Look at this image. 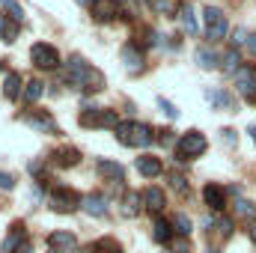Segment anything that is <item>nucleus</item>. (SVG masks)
Returning a JSON list of instances; mask_svg holds the SVG:
<instances>
[{"label":"nucleus","instance_id":"obj_9","mask_svg":"<svg viewBox=\"0 0 256 253\" xmlns=\"http://www.w3.org/2000/svg\"><path fill=\"white\" fill-rule=\"evenodd\" d=\"M21 122H24V126H30L33 131H42V134H60L57 122H54V120H51L48 114H42V110L24 114V116H21Z\"/></svg>","mask_w":256,"mask_h":253},{"label":"nucleus","instance_id":"obj_41","mask_svg":"<svg viewBox=\"0 0 256 253\" xmlns=\"http://www.w3.org/2000/svg\"><path fill=\"white\" fill-rule=\"evenodd\" d=\"M248 36H250V33H248L244 27H238V30H236V39H232V42H236V45H248Z\"/></svg>","mask_w":256,"mask_h":253},{"label":"nucleus","instance_id":"obj_1","mask_svg":"<svg viewBox=\"0 0 256 253\" xmlns=\"http://www.w3.org/2000/svg\"><path fill=\"white\" fill-rule=\"evenodd\" d=\"M66 80L74 86V90H84V92H98V90H104V74L98 72V68H92V66L86 63L84 57H68V63H66Z\"/></svg>","mask_w":256,"mask_h":253},{"label":"nucleus","instance_id":"obj_14","mask_svg":"<svg viewBox=\"0 0 256 253\" xmlns=\"http://www.w3.org/2000/svg\"><path fill=\"white\" fill-rule=\"evenodd\" d=\"M202 200H206V206H208L212 212H224V206H226V190L220 188V185H206V188H202Z\"/></svg>","mask_w":256,"mask_h":253},{"label":"nucleus","instance_id":"obj_5","mask_svg":"<svg viewBox=\"0 0 256 253\" xmlns=\"http://www.w3.org/2000/svg\"><path fill=\"white\" fill-rule=\"evenodd\" d=\"M30 60L33 66H39V68H57L60 66V54H57V48L54 45H48V42H36L33 48H30Z\"/></svg>","mask_w":256,"mask_h":253},{"label":"nucleus","instance_id":"obj_31","mask_svg":"<svg viewBox=\"0 0 256 253\" xmlns=\"http://www.w3.org/2000/svg\"><path fill=\"white\" fill-rule=\"evenodd\" d=\"M0 3H3V9H6L15 21H24V9H21V3H18V0H0Z\"/></svg>","mask_w":256,"mask_h":253},{"label":"nucleus","instance_id":"obj_12","mask_svg":"<svg viewBox=\"0 0 256 253\" xmlns=\"http://www.w3.org/2000/svg\"><path fill=\"white\" fill-rule=\"evenodd\" d=\"M137 173H140L143 179H158V176L164 173V164H161V158H155V155H143V158H137Z\"/></svg>","mask_w":256,"mask_h":253},{"label":"nucleus","instance_id":"obj_34","mask_svg":"<svg viewBox=\"0 0 256 253\" xmlns=\"http://www.w3.org/2000/svg\"><path fill=\"white\" fill-rule=\"evenodd\" d=\"M158 108L164 110V116H167V120H179V108H176L173 102H167V98H158Z\"/></svg>","mask_w":256,"mask_h":253},{"label":"nucleus","instance_id":"obj_11","mask_svg":"<svg viewBox=\"0 0 256 253\" xmlns=\"http://www.w3.org/2000/svg\"><path fill=\"white\" fill-rule=\"evenodd\" d=\"M143 202H146V212L158 218V214L164 212V206H167V196H164V190H161V188H155V185H152V188L143 190Z\"/></svg>","mask_w":256,"mask_h":253},{"label":"nucleus","instance_id":"obj_15","mask_svg":"<svg viewBox=\"0 0 256 253\" xmlns=\"http://www.w3.org/2000/svg\"><path fill=\"white\" fill-rule=\"evenodd\" d=\"M122 63H126V68L131 72V74H140V72H143V66H146L143 51H140L137 45H126V48H122Z\"/></svg>","mask_w":256,"mask_h":253},{"label":"nucleus","instance_id":"obj_39","mask_svg":"<svg viewBox=\"0 0 256 253\" xmlns=\"http://www.w3.org/2000/svg\"><path fill=\"white\" fill-rule=\"evenodd\" d=\"M12 185H15L12 173H3V170H0V190H12Z\"/></svg>","mask_w":256,"mask_h":253},{"label":"nucleus","instance_id":"obj_36","mask_svg":"<svg viewBox=\"0 0 256 253\" xmlns=\"http://www.w3.org/2000/svg\"><path fill=\"white\" fill-rule=\"evenodd\" d=\"M170 253H191V244H188V238H185V236L173 238V242H170Z\"/></svg>","mask_w":256,"mask_h":253},{"label":"nucleus","instance_id":"obj_27","mask_svg":"<svg viewBox=\"0 0 256 253\" xmlns=\"http://www.w3.org/2000/svg\"><path fill=\"white\" fill-rule=\"evenodd\" d=\"M238 63H242V54H238L236 48L224 51V57H220V68H224V72H238V68H242Z\"/></svg>","mask_w":256,"mask_h":253},{"label":"nucleus","instance_id":"obj_17","mask_svg":"<svg viewBox=\"0 0 256 253\" xmlns=\"http://www.w3.org/2000/svg\"><path fill=\"white\" fill-rule=\"evenodd\" d=\"M24 242H27L24 224H12V230H9V236H6V242H3V253H15Z\"/></svg>","mask_w":256,"mask_h":253},{"label":"nucleus","instance_id":"obj_44","mask_svg":"<svg viewBox=\"0 0 256 253\" xmlns=\"http://www.w3.org/2000/svg\"><path fill=\"white\" fill-rule=\"evenodd\" d=\"M15 253H33V242L27 238V242H24V244H21V248H18Z\"/></svg>","mask_w":256,"mask_h":253},{"label":"nucleus","instance_id":"obj_33","mask_svg":"<svg viewBox=\"0 0 256 253\" xmlns=\"http://www.w3.org/2000/svg\"><path fill=\"white\" fill-rule=\"evenodd\" d=\"M120 126H122V122H120L116 110H102V128H114V131H116Z\"/></svg>","mask_w":256,"mask_h":253},{"label":"nucleus","instance_id":"obj_23","mask_svg":"<svg viewBox=\"0 0 256 253\" xmlns=\"http://www.w3.org/2000/svg\"><path fill=\"white\" fill-rule=\"evenodd\" d=\"M208 102H212L214 108H226V110H236V102H232V96H230L226 90H208Z\"/></svg>","mask_w":256,"mask_h":253},{"label":"nucleus","instance_id":"obj_48","mask_svg":"<svg viewBox=\"0 0 256 253\" xmlns=\"http://www.w3.org/2000/svg\"><path fill=\"white\" fill-rule=\"evenodd\" d=\"M248 134H250V137H254V140H256V126H254V128H250V131H248Z\"/></svg>","mask_w":256,"mask_h":253},{"label":"nucleus","instance_id":"obj_4","mask_svg":"<svg viewBox=\"0 0 256 253\" xmlns=\"http://www.w3.org/2000/svg\"><path fill=\"white\" fill-rule=\"evenodd\" d=\"M230 33V21L218 6H206V36L208 39H226Z\"/></svg>","mask_w":256,"mask_h":253},{"label":"nucleus","instance_id":"obj_8","mask_svg":"<svg viewBox=\"0 0 256 253\" xmlns=\"http://www.w3.org/2000/svg\"><path fill=\"white\" fill-rule=\"evenodd\" d=\"M236 86H238V92H242L248 102H254L256 98V68L254 66H242V68L236 72Z\"/></svg>","mask_w":256,"mask_h":253},{"label":"nucleus","instance_id":"obj_13","mask_svg":"<svg viewBox=\"0 0 256 253\" xmlns=\"http://www.w3.org/2000/svg\"><path fill=\"white\" fill-rule=\"evenodd\" d=\"M116 15H120V3H116V0H98V3L92 6V18H96L98 24H110Z\"/></svg>","mask_w":256,"mask_h":253},{"label":"nucleus","instance_id":"obj_37","mask_svg":"<svg viewBox=\"0 0 256 253\" xmlns=\"http://www.w3.org/2000/svg\"><path fill=\"white\" fill-rule=\"evenodd\" d=\"M232 230H236V226H232V220H230V218H220V220H218V236H220V238H230V236H232Z\"/></svg>","mask_w":256,"mask_h":253},{"label":"nucleus","instance_id":"obj_30","mask_svg":"<svg viewBox=\"0 0 256 253\" xmlns=\"http://www.w3.org/2000/svg\"><path fill=\"white\" fill-rule=\"evenodd\" d=\"M92 253H122V244L114 242V238H102V242L92 248Z\"/></svg>","mask_w":256,"mask_h":253},{"label":"nucleus","instance_id":"obj_25","mask_svg":"<svg viewBox=\"0 0 256 253\" xmlns=\"http://www.w3.org/2000/svg\"><path fill=\"white\" fill-rule=\"evenodd\" d=\"M179 18H182V24L188 27V33H191V36L200 33V21H196V15H194V6L185 3V6H182V12H179Z\"/></svg>","mask_w":256,"mask_h":253},{"label":"nucleus","instance_id":"obj_42","mask_svg":"<svg viewBox=\"0 0 256 253\" xmlns=\"http://www.w3.org/2000/svg\"><path fill=\"white\" fill-rule=\"evenodd\" d=\"M27 170H30L33 176H39V173H42V161H30V167H27Z\"/></svg>","mask_w":256,"mask_h":253},{"label":"nucleus","instance_id":"obj_29","mask_svg":"<svg viewBox=\"0 0 256 253\" xmlns=\"http://www.w3.org/2000/svg\"><path fill=\"white\" fill-rule=\"evenodd\" d=\"M173 230H176L179 236H185V238H188V236H191V218L179 212V214L173 218Z\"/></svg>","mask_w":256,"mask_h":253},{"label":"nucleus","instance_id":"obj_7","mask_svg":"<svg viewBox=\"0 0 256 253\" xmlns=\"http://www.w3.org/2000/svg\"><path fill=\"white\" fill-rule=\"evenodd\" d=\"M48 248L54 253H78V236L68 230H57L48 236Z\"/></svg>","mask_w":256,"mask_h":253},{"label":"nucleus","instance_id":"obj_10","mask_svg":"<svg viewBox=\"0 0 256 253\" xmlns=\"http://www.w3.org/2000/svg\"><path fill=\"white\" fill-rule=\"evenodd\" d=\"M80 208H84L86 214H92V218H104V214H108V196L98 194V190H90V194H84Z\"/></svg>","mask_w":256,"mask_h":253},{"label":"nucleus","instance_id":"obj_26","mask_svg":"<svg viewBox=\"0 0 256 253\" xmlns=\"http://www.w3.org/2000/svg\"><path fill=\"white\" fill-rule=\"evenodd\" d=\"M42 96H45V84H42V80H27V84H24V98H27L30 104L39 102Z\"/></svg>","mask_w":256,"mask_h":253},{"label":"nucleus","instance_id":"obj_21","mask_svg":"<svg viewBox=\"0 0 256 253\" xmlns=\"http://www.w3.org/2000/svg\"><path fill=\"white\" fill-rule=\"evenodd\" d=\"M143 208H146V202H143V194H134V190H128L126 200H122V212H126L128 218H137Z\"/></svg>","mask_w":256,"mask_h":253},{"label":"nucleus","instance_id":"obj_45","mask_svg":"<svg viewBox=\"0 0 256 253\" xmlns=\"http://www.w3.org/2000/svg\"><path fill=\"white\" fill-rule=\"evenodd\" d=\"M248 48L256 54V33H250V36H248Z\"/></svg>","mask_w":256,"mask_h":253},{"label":"nucleus","instance_id":"obj_49","mask_svg":"<svg viewBox=\"0 0 256 253\" xmlns=\"http://www.w3.org/2000/svg\"><path fill=\"white\" fill-rule=\"evenodd\" d=\"M51 253H54V250H51Z\"/></svg>","mask_w":256,"mask_h":253},{"label":"nucleus","instance_id":"obj_35","mask_svg":"<svg viewBox=\"0 0 256 253\" xmlns=\"http://www.w3.org/2000/svg\"><path fill=\"white\" fill-rule=\"evenodd\" d=\"M236 212H238L242 218H256V206L248 202V200H238V202H236Z\"/></svg>","mask_w":256,"mask_h":253},{"label":"nucleus","instance_id":"obj_2","mask_svg":"<svg viewBox=\"0 0 256 253\" xmlns=\"http://www.w3.org/2000/svg\"><path fill=\"white\" fill-rule=\"evenodd\" d=\"M116 140H120L122 146H137V149H143V146H149V143L155 140V134H152V128L143 126V122H122V126L116 128Z\"/></svg>","mask_w":256,"mask_h":253},{"label":"nucleus","instance_id":"obj_20","mask_svg":"<svg viewBox=\"0 0 256 253\" xmlns=\"http://www.w3.org/2000/svg\"><path fill=\"white\" fill-rule=\"evenodd\" d=\"M9 102H15L21 92H24V86H21V78H18V72H9L6 78H3V90H0Z\"/></svg>","mask_w":256,"mask_h":253},{"label":"nucleus","instance_id":"obj_28","mask_svg":"<svg viewBox=\"0 0 256 253\" xmlns=\"http://www.w3.org/2000/svg\"><path fill=\"white\" fill-rule=\"evenodd\" d=\"M80 126L84 128H102V108H90L86 114H80Z\"/></svg>","mask_w":256,"mask_h":253},{"label":"nucleus","instance_id":"obj_46","mask_svg":"<svg viewBox=\"0 0 256 253\" xmlns=\"http://www.w3.org/2000/svg\"><path fill=\"white\" fill-rule=\"evenodd\" d=\"M74 3H78V6H90V9H92V6H96L98 0H74Z\"/></svg>","mask_w":256,"mask_h":253},{"label":"nucleus","instance_id":"obj_3","mask_svg":"<svg viewBox=\"0 0 256 253\" xmlns=\"http://www.w3.org/2000/svg\"><path fill=\"white\" fill-rule=\"evenodd\" d=\"M208 149V140L202 131H188L176 140V161H191V158H200L202 152Z\"/></svg>","mask_w":256,"mask_h":253},{"label":"nucleus","instance_id":"obj_40","mask_svg":"<svg viewBox=\"0 0 256 253\" xmlns=\"http://www.w3.org/2000/svg\"><path fill=\"white\" fill-rule=\"evenodd\" d=\"M170 185H173V190H179V194H185V190H188V185H185V179H182V176H176V173H173Z\"/></svg>","mask_w":256,"mask_h":253},{"label":"nucleus","instance_id":"obj_38","mask_svg":"<svg viewBox=\"0 0 256 253\" xmlns=\"http://www.w3.org/2000/svg\"><path fill=\"white\" fill-rule=\"evenodd\" d=\"M116 3H120V18H126V21H131V18L137 15L134 3H128V0H116Z\"/></svg>","mask_w":256,"mask_h":253},{"label":"nucleus","instance_id":"obj_24","mask_svg":"<svg viewBox=\"0 0 256 253\" xmlns=\"http://www.w3.org/2000/svg\"><path fill=\"white\" fill-rule=\"evenodd\" d=\"M54 161H57V167H74V164L80 161V152H78L74 146H66V149H60V152L54 155Z\"/></svg>","mask_w":256,"mask_h":253},{"label":"nucleus","instance_id":"obj_43","mask_svg":"<svg viewBox=\"0 0 256 253\" xmlns=\"http://www.w3.org/2000/svg\"><path fill=\"white\" fill-rule=\"evenodd\" d=\"M224 137H226V143H230V146H236V131H232V128H226V131H224Z\"/></svg>","mask_w":256,"mask_h":253},{"label":"nucleus","instance_id":"obj_18","mask_svg":"<svg viewBox=\"0 0 256 253\" xmlns=\"http://www.w3.org/2000/svg\"><path fill=\"white\" fill-rule=\"evenodd\" d=\"M98 173H102L108 182H122V179H126V167L116 164V161H108V158L98 161Z\"/></svg>","mask_w":256,"mask_h":253},{"label":"nucleus","instance_id":"obj_16","mask_svg":"<svg viewBox=\"0 0 256 253\" xmlns=\"http://www.w3.org/2000/svg\"><path fill=\"white\" fill-rule=\"evenodd\" d=\"M152 238L158 242V244H170L173 242V220H167V218H155L152 220Z\"/></svg>","mask_w":256,"mask_h":253},{"label":"nucleus","instance_id":"obj_22","mask_svg":"<svg viewBox=\"0 0 256 253\" xmlns=\"http://www.w3.org/2000/svg\"><path fill=\"white\" fill-rule=\"evenodd\" d=\"M194 60H196V66H200V68H206V72H208V68H218V66H220V57H218V54H214L212 48H196Z\"/></svg>","mask_w":256,"mask_h":253},{"label":"nucleus","instance_id":"obj_19","mask_svg":"<svg viewBox=\"0 0 256 253\" xmlns=\"http://www.w3.org/2000/svg\"><path fill=\"white\" fill-rule=\"evenodd\" d=\"M21 33V21H15L12 15H0V39L3 42H15Z\"/></svg>","mask_w":256,"mask_h":253},{"label":"nucleus","instance_id":"obj_6","mask_svg":"<svg viewBox=\"0 0 256 253\" xmlns=\"http://www.w3.org/2000/svg\"><path fill=\"white\" fill-rule=\"evenodd\" d=\"M80 202H84V196H78L72 188H54V190H51V208H54V212H60V214L74 212Z\"/></svg>","mask_w":256,"mask_h":253},{"label":"nucleus","instance_id":"obj_47","mask_svg":"<svg viewBox=\"0 0 256 253\" xmlns=\"http://www.w3.org/2000/svg\"><path fill=\"white\" fill-rule=\"evenodd\" d=\"M248 232H250V242H254V244H256V220H254V224H250V230H248Z\"/></svg>","mask_w":256,"mask_h":253},{"label":"nucleus","instance_id":"obj_32","mask_svg":"<svg viewBox=\"0 0 256 253\" xmlns=\"http://www.w3.org/2000/svg\"><path fill=\"white\" fill-rule=\"evenodd\" d=\"M152 9L161 15H176V0H152Z\"/></svg>","mask_w":256,"mask_h":253}]
</instances>
